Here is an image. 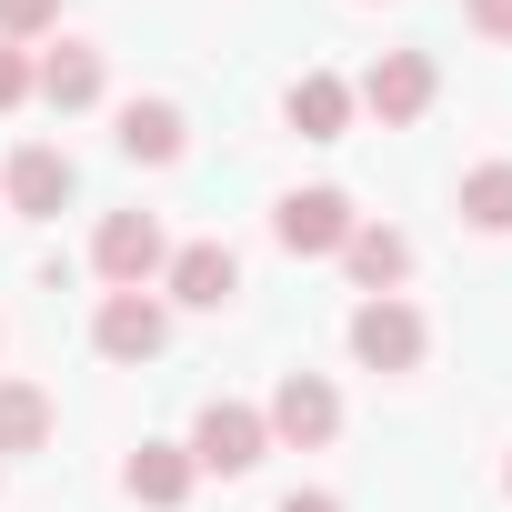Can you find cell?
I'll return each instance as SVG.
<instances>
[{
    "mask_svg": "<svg viewBox=\"0 0 512 512\" xmlns=\"http://www.w3.org/2000/svg\"><path fill=\"white\" fill-rule=\"evenodd\" d=\"M91 272H101L111 292H141V282H161V272H171V241H161V221H151V211H111V221L91 231Z\"/></svg>",
    "mask_w": 512,
    "mask_h": 512,
    "instance_id": "1",
    "label": "cell"
},
{
    "mask_svg": "<svg viewBox=\"0 0 512 512\" xmlns=\"http://www.w3.org/2000/svg\"><path fill=\"white\" fill-rule=\"evenodd\" d=\"M352 191H332V181H312V191H292L282 211H272V241L292 251V262H322V251H342L352 241Z\"/></svg>",
    "mask_w": 512,
    "mask_h": 512,
    "instance_id": "2",
    "label": "cell"
},
{
    "mask_svg": "<svg viewBox=\"0 0 512 512\" xmlns=\"http://www.w3.org/2000/svg\"><path fill=\"white\" fill-rule=\"evenodd\" d=\"M272 452V422L262 412H251V402H201V422H191V462L201 472H251V462H262Z\"/></svg>",
    "mask_w": 512,
    "mask_h": 512,
    "instance_id": "3",
    "label": "cell"
},
{
    "mask_svg": "<svg viewBox=\"0 0 512 512\" xmlns=\"http://www.w3.org/2000/svg\"><path fill=\"white\" fill-rule=\"evenodd\" d=\"M352 352H362V372H412V362L432 352V332H422V312H412L402 292H382V302L352 312Z\"/></svg>",
    "mask_w": 512,
    "mask_h": 512,
    "instance_id": "4",
    "label": "cell"
},
{
    "mask_svg": "<svg viewBox=\"0 0 512 512\" xmlns=\"http://www.w3.org/2000/svg\"><path fill=\"white\" fill-rule=\"evenodd\" d=\"M272 442H292V452H322L332 432H342V392L322 382V372H282V392H272Z\"/></svg>",
    "mask_w": 512,
    "mask_h": 512,
    "instance_id": "5",
    "label": "cell"
},
{
    "mask_svg": "<svg viewBox=\"0 0 512 512\" xmlns=\"http://www.w3.org/2000/svg\"><path fill=\"white\" fill-rule=\"evenodd\" d=\"M91 342H101V362H151V352L171 342V312H161L151 292H101Z\"/></svg>",
    "mask_w": 512,
    "mask_h": 512,
    "instance_id": "6",
    "label": "cell"
},
{
    "mask_svg": "<svg viewBox=\"0 0 512 512\" xmlns=\"http://www.w3.org/2000/svg\"><path fill=\"white\" fill-rule=\"evenodd\" d=\"M352 101H362L372 121H392V131H402V121H422V111H432V61H422V51H382V61L362 71V91H352Z\"/></svg>",
    "mask_w": 512,
    "mask_h": 512,
    "instance_id": "7",
    "label": "cell"
},
{
    "mask_svg": "<svg viewBox=\"0 0 512 512\" xmlns=\"http://www.w3.org/2000/svg\"><path fill=\"white\" fill-rule=\"evenodd\" d=\"M161 282H171V302H191V312H221V302L241 292V262H231V241H181Z\"/></svg>",
    "mask_w": 512,
    "mask_h": 512,
    "instance_id": "8",
    "label": "cell"
},
{
    "mask_svg": "<svg viewBox=\"0 0 512 512\" xmlns=\"http://www.w3.org/2000/svg\"><path fill=\"white\" fill-rule=\"evenodd\" d=\"M0 201L31 211V221H51V211L71 201V161H61L51 141H21V151H11V171H0Z\"/></svg>",
    "mask_w": 512,
    "mask_h": 512,
    "instance_id": "9",
    "label": "cell"
},
{
    "mask_svg": "<svg viewBox=\"0 0 512 512\" xmlns=\"http://www.w3.org/2000/svg\"><path fill=\"white\" fill-rule=\"evenodd\" d=\"M191 482H201V462H191V442H141V452L121 462V492H131V502H151V512H171V502H191Z\"/></svg>",
    "mask_w": 512,
    "mask_h": 512,
    "instance_id": "10",
    "label": "cell"
},
{
    "mask_svg": "<svg viewBox=\"0 0 512 512\" xmlns=\"http://www.w3.org/2000/svg\"><path fill=\"white\" fill-rule=\"evenodd\" d=\"M342 272L382 302V292H402V272H412V241L392 231V221H352V241H342Z\"/></svg>",
    "mask_w": 512,
    "mask_h": 512,
    "instance_id": "11",
    "label": "cell"
},
{
    "mask_svg": "<svg viewBox=\"0 0 512 512\" xmlns=\"http://www.w3.org/2000/svg\"><path fill=\"white\" fill-rule=\"evenodd\" d=\"M31 91H41L51 111H91V101H101V51H91V41L41 51V61H31Z\"/></svg>",
    "mask_w": 512,
    "mask_h": 512,
    "instance_id": "12",
    "label": "cell"
},
{
    "mask_svg": "<svg viewBox=\"0 0 512 512\" xmlns=\"http://www.w3.org/2000/svg\"><path fill=\"white\" fill-rule=\"evenodd\" d=\"M282 111H292V131H302V141H342L362 101H352V81H332V71H302Z\"/></svg>",
    "mask_w": 512,
    "mask_h": 512,
    "instance_id": "13",
    "label": "cell"
},
{
    "mask_svg": "<svg viewBox=\"0 0 512 512\" xmlns=\"http://www.w3.org/2000/svg\"><path fill=\"white\" fill-rule=\"evenodd\" d=\"M181 141H191V121L171 101H121V151L131 161H181Z\"/></svg>",
    "mask_w": 512,
    "mask_h": 512,
    "instance_id": "14",
    "label": "cell"
},
{
    "mask_svg": "<svg viewBox=\"0 0 512 512\" xmlns=\"http://www.w3.org/2000/svg\"><path fill=\"white\" fill-rule=\"evenodd\" d=\"M51 442V392L41 382H0V452H41Z\"/></svg>",
    "mask_w": 512,
    "mask_h": 512,
    "instance_id": "15",
    "label": "cell"
},
{
    "mask_svg": "<svg viewBox=\"0 0 512 512\" xmlns=\"http://www.w3.org/2000/svg\"><path fill=\"white\" fill-rule=\"evenodd\" d=\"M462 221H472V231H512V161L462 171Z\"/></svg>",
    "mask_w": 512,
    "mask_h": 512,
    "instance_id": "16",
    "label": "cell"
},
{
    "mask_svg": "<svg viewBox=\"0 0 512 512\" xmlns=\"http://www.w3.org/2000/svg\"><path fill=\"white\" fill-rule=\"evenodd\" d=\"M61 21V0H0V41H41Z\"/></svg>",
    "mask_w": 512,
    "mask_h": 512,
    "instance_id": "17",
    "label": "cell"
},
{
    "mask_svg": "<svg viewBox=\"0 0 512 512\" xmlns=\"http://www.w3.org/2000/svg\"><path fill=\"white\" fill-rule=\"evenodd\" d=\"M21 101H31V51L0 41V111H21Z\"/></svg>",
    "mask_w": 512,
    "mask_h": 512,
    "instance_id": "18",
    "label": "cell"
},
{
    "mask_svg": "<svg viewBox=\"0 0 512 512\" xmlns=\"http://www.w3.org/2000/svg\"><path fill=\"white\" fill-rule=\"evenodd\" d=\"M462 21H472L482 41H512V0H462Z\"/></svg>",
    "mask_w": 512,
    "mask_h": 512,
    "instance_id": "19",
    "label": "cell"
},
{
    "mask_svg": "<svg viewBox=\"0 0 512 512\" xmlns=\"http://www.w3.org/2000/svg\"><path fill=\"white\" fill-rule=\"evenodd\" d=\"M282 512H342V492H292Z\"/></svg>",
    "mask_w": 512,
    "mask_h": 512,
    "instance_id": "20",
    "label": "cell"
},
{
    "mask_svg": "<svg viewBox=\"0 0 512 512\" xmlns=\"http://www.w3.org/2000/svg\"><path fill=\"white\" fill-rule=\"evenodd\" d=\"M502 482H512V472H502Z\"/></svg>",
    "mask_w": 512,
    "mask_h": 512,
    "instance_id": "21",
    "label": "cell"
}]
</instances>
